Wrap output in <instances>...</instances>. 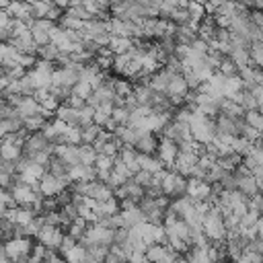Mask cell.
<instances>
[{"instance_id": "obj_1", "label": "cell", "mask_w": 263, "mask_h": 263, "mask_svg": "<svg viewBox=\"0 0 263 263\" xmlns=\"http://www.w3.org/2000/svg\"><path fill=\"white\" fill-rule=\"evenodd\" d=\"M201 232L205 234V238L210 242H222L226 240V228H224V222H222V214L220 210L214 205L201 220Z\"/></svg>"}, {"instance_id": "obj_2", "label": "cell", "mask_w": 263, "mask_h": 263, "mask_svg": "<svg viewBox=\"0 0 263 263\" xmlns=\"http://www.w3.org/2000/svg\"><path fill=\"white\" fill-rule=\"evenodd\" d=\"M160 189H162V195L166 197H181L185 195V189H187V177L175 173L173 168H164L160 171Z\"/></svg>"}, {"instance_id": "obj_3", "label": "cell", "mask_w": 263, "mask_h": 263, "mask_svg": "<svg viewBox=\"0 0 263 263\" xmlns=\"http://www.w3.org/2000/svg\"><path fill=\"white\" fill-rule=\"evenodd\" d=\"M31 247H33V238H29V236H14L10 240H4L2 253H4V257L8 261H16L21 257H29Z\"/></svg>"}, {"instance_id": "obj_4", "label": "cell", "mask_w": 263, "mask_h": 263, "mask_svg": "<svg viewBox=\"0 0 263 263\" xmlns=\"http://www.w3.org/2000/svg\"><path fill=\"white\" fill-rule=\"evenodd\" d=\"M68 187H70V181H68V179H58V177L49 175L47 171H45V175L39 179V185H37V189H39V193H41L43 197H55V195H60L62 191H66Z\"/></svg>"}, {"instance_id": "obj_5", "label": "cell", "mask_w": 263, "mask_h": 263, "mask_svg": "<svg viewBox=\"0 0 263 263\" xmlns=\"http://www.w3.org/2000/svg\"><path fill=\"white\" fill-rule=\"evenodd\" d=\"M62 238H64L62 228H60V226H49V224H43V226L39 228V232L35 234V240L41 242L43 247H47L49 251H58Z\"/></svg>"}, {"instance_id": "obj_6", "label": "cell", "mask_w": 263, "mask_h": 263, "mask_svg": "<svg viewBox=\"0 0 263 263\" xmlns=\"http://www.w3.org/2000/svg\"><path fill=\"white\" fill-rule=\"evenodd\" d=\"M185 195L191 197L193 201H208L212 197V185L203 179H193L189 177L187 179V189H185Z\"/></svg>"}, {"instance_id": "obj_7", "label": "cell", "mask_w": 263, "mask_h": 263, "mask_svg": "<svg viewBox=\"0 0 263 263\" xmlns=\"http://www.w3.org/2000/svg\"><path fill=\"white\" fill-rule=\"evenodd\" d=\"M156 154H158V160L166 166V168H173L175 164V158L179 154V146L173 142V140H166V138H160L158 140V148H156Z\"/></svg>"}, {"instance_id": "obj_8", "label": "cell", "mask_w": 263, "mask_h": 263, "mask_svg": "<svg viewBox=\"0 0 263 263\" xmlns=\"http://www.w3.org/2000/svg\"><path fill=\"white\" fill-rule=\"evenodd\" d=\"M78 72L74 68H53L51 72V86H74L78 82Z\"/></svg>"}, {"instance_id": "obj_9", "label": "cell", "mask_w": 263, "mask_h": 263, "mask_svg": "<svg viewBox=\"0 0 263 263\" xmlns=\"http://www.w3.org/2000/svg\"><path fill=\"white\" fill-rule=\"evenodd\" d=\"M53 154L60 156L68 166H76V164H80V152H78V146L58 144V146L53 148Z\"/></svg>"}, {"instance_id": "obj_10", "label": "cell", "mask_w": 263, "mask_h": 263, "mask_svg": "<svg viewBox=\"0 0 263 263\" xmlns=\"http://www.w3.org/2000/svg\"><path fill=\"white\" fill-rule=\"evenodd\" d=\"M8 16L10 18H16V21H23V23H29L33 18V8H31V2H10L8 8H6Z\"/></svg>"}, {"instance_id": "obj_11", "label": "cell", "mask_w": 263, "mask_h": 263, "mask_svg": "<svg viewBox=\"0 0 263 263\" xmlns=\"http://www.w3.org/2000/svg\"><path fill=\"white\" fill-rule=\"evenodd\" d=\"M173 74H175V72H171V70H166V68H160L156 74L150 76V82H148L150 88L156 90V92H164V95H166V88H168V82H171Z\"/></svg>"}, {"instance_id": "obj_12", "label": "cell", "mask_w": 263, "mask_h": 263, "mask_svg": "<svg viewBox=\"0 0 263 263\" xmlns=\"http://www.w3.org/2000/svg\"><path fill=\"white\" fill-rule=\"evenodd\" d=\"M134 148L138 150V154H154L156 148H158V138H156V134H150V132H148V134L138 136Z\"/></svg>"}, {"instance_id": "obj_13", "label": "cell", "mask_w": 263, "mask_h": 263, "mask_svg": "<svg viewBox=\"0 0 263 263\" xmlns=\"http://www.w3.org/2000/svg\"><path fill=\"white\" fill-rule=\"evenodd\" d=\"M187 95H189V86H187L183 74L181 72L173 74V78L168 82V88H166V97H181V99H185Z\"/></svg>"}, {"instance_id": "obj_14", "label": "cell", "mask_w": 263, "mask_h": 263, "mask_svg": "<svg viewBox=\"0 0 263 263\" xmlns=\"http://www.w3.org/2000/svg\"><path fill=\"white\" fill-rule=\"evenodd\" d=\"M119 218H121V226L123 228H132V226H136L140 222H146L144 220V214H142V210L138 205H132L127 210H121L119 212Z\"/></svg>"}, {"instance_id": "obj_15", "label": "cell", "mask_w": 263, "mask_h": 263, "mask_svg": "<svg viewBox=\"0 0 263 263\" xmlns=\"http://www.w3.org/2000/svg\"><path fill=\"white\" fill-rule=\"evenodd\" d=\"M138 166H140L142 171L152 173V175H156V173H160V171L166 168V166L158 160V156H154V154H138Z\"/></svg>"}, {"instance_id": "obj_16", "label": "cell", "mask_w": 263, "mask_h": 263, "mask_svg": "<svg viewBox=\"0 0 263 263\" xmlns=\"http://www.w3.org/2000/svg\"><path fill=\"white\" fill-rule=\"evenodd\" d=\"M45 171L49 173V175H53V177H58V179H68V171H70V166L60 158V156H55V154H51V158H49V162L45 164Z\"/></svg>"}, {"instance_id": "obj_17", "label": "cell", "mask_w": 263, "mask_h": 263, "mask_svg": "<svg viewBox=\"0 0 263 263\" xmlns=\"http://www.w3.org/2000/svg\"><path fill=\"white\" fill-rule=\"evenodd\" d=\"M117 158H121L127 164V168L132 171V175H136L140 171V166H138V150L134 146H121Z\"/></svg>"}, {"instance_id": "obj_18", "label": "cell", "mask_w": 263, "mask_h": 263, "mask_svg": "<svg viewBox=\"0 0 263 263\" xmlns=\"http://www.w3.org/2000/svg\"><path fill=\"white\" fill-rule=\"evenodd\" d=\"M53 115H55L58 119H62L64 123H68L70 127H78V109H72V107H68V105H60Z\"/></svg>"}, {"instance_id": "obj_19", "label": "cell", "mask_w": 263, "mask_h": 263, "mask_svg": "<svg viewBox=\"0 0 263 263\" xmlns=\"http://www.w3.org/2000/svg\"><path fill=\"white\" fill-rule=\"evenodd\" d=\"M136 45V41L134 39H125V37H111V41H109V49L113 51V55H121V53H127L132 47Z\"/></svg>"}, {"instance_id": "obj_20", "label": "cell", "mask_w": 263, "mask_h": 263, "mask_svg": "<svg viewBox=\"0 0 263 263\" xmlns=\"http://www.w3.org/2000/svg\"><path fill=\"white\" fill-rule=\"evenodd\" d=\"M220 113H224V115H228V117H232V119H245V113H247V111H245L238 103H234L232 99H224Z\"/></svg>"}, {"instance_id": "obj_21", "label": "cell", "mask_w": 263, "mask_h": 263, "mask_svg": "<svg viewBox=\"0 0 263 263\" xmlns=\"http://www.w3.org/2000/svg\"><path fill=\"white\" fill-rule=\"evenodd\" d=\"M64 261L66 263H88V253L80 242H76V247L64 255Z\"/></svg>"}, {"instance_id": "obj_22", "label": "cell", "mask_w": 263, "mask_h": 263, "mask_svg": "<svg viewBox=\"0 0 263 263\" xmlns=\"http://www.w3.org/2000/svg\"><path fill=\"white\" fill-rule=\"evenodd\" d=\"M53 6H55L53 0H37V2H31L33 18H47Z\"/></svg>"}, {"instance_id": "obj_23", "label": "cell", "mask_w": 263, "mask_h": 263, "mask_svg": "<svg viewBox=\"0 0 263 263\" xmlns=\"http://www.w3.org/2000/svg\"><path fill=\"white\" fill-rule=\"evenodd\" d=\"M37 55H39V60H45V62H49V64L55 66V62L60 58V49L53 43H47L43 47H37Z\"/></svg>"}, {"instance_id": "obj_24", "label": "cell", "mask_w": 263, "mask_h": 263, "mask_svg": "<svg viewBox=\"0 0 263 263\" xmlns=\"http://www.w3.org/2000/svg\"><path fill=\"white\" fill-rule=\"evenodd\" d=\"M101 129H103V127H99V125H95V123H90V125H86V127H80V138H82V144L92 146V142L99 138Z\"/></svg>"}, {"instance_id": "obj_25", "label": "cell", "mask_w": 263, "mask_h": 263, "mask_svg": "<svg viewBox=\"0 0 263 263\" xmlns=\"http://www.w3.org/2000/svg\"><path fill=\"white\" fill-rule=\"evenodd\" d=\"M78 152H80V164H95V160L99 156L97 150L92 146H88V144H80Z\"/></svg>"}, {"instance_id": "obj_26", "label": "cell", "mask_w": 263, "mask_h": 263, "mask_svg": "<svg viewBox=\"0 0 263 263\" xmlns=\"http://www.w3.org/2000/svg\"><path fill=\"white\" fill-rule=\"evenodd\" d=\"M245 123L251 125V127H255V129L261 132V136H263V115H261L257 109L245 113Z\"/></svg>"}, {"instance_id": "obj_27", "label": "cell", "mask_w": 263, "mask_h": 263, "mask_svg": "<svg viewBox=\"0 0 263 263\" xmlns=\"http://www.w3.org/2000/svg\"><path fill=\"white\" fill-rule=\"evenodd\" d=\"M249 55H251L253 66L263 68V43H261V41H253V43H251V47H249Z\"/></svg>"}, {"instance_id": "obj_28", "label": "cell", "mask_w": 263, "mask_h": 263, "mask_svg": "<svg viewBox=\"0 0 263 263\" xmlns=\"http://www.w3.org/2000/svg\"><path fill=\"white\" fill-rule=\"evenodd\" d=\"M111 119L115 121V125H127L129 123V109H125L123 105L119 107H113V113H111Z\"/></svg>"}, {"instance_id": "obj_29", "label": "cell", "mask_w": 263, "mask_h": 263, "mask_svg": "<svg viewBox=\"0 0 263 263\" xmlns=\"http://www.w3.org/2000/svg\"><path fill=\"white\" fill-rule=\"evenodd\" d=\"M68 16H74V18H78V21H92V16L88 14V10L84 8V4H78V6H68V10H64Z\"/></svg>"}, {"instance_id": "obj_30", "label": "cell", "mask_w": 263, "mask_h": 263, "mask_svg": "<svg viewBox=\"0 0 263 263\" xmlns=\"http://www.w3.org/2000/svg\"><path fill=\"white\" fill-rule=\"evenodd\" d=\"M92 115H95V109L84 105L82 109H78V127H86L92 123Z\"/></svg>"}, {"instance_id": "obj_31", "label": "cell", "mask_w": 263, "mask_h": 263, "mask_svg": "<svg viewBox=\"0 0 263 263\" xmlns=\"http://www.w3.org/2000/svg\"><path fill=\"white\" fill-rule=\"evenodd\" d=\"M216 72H220L222 76H236V74H238V68H236V66H234V62L226 55V58L222 60V64L218 66V70H216Z\"/></svg>"}, {"instance_id": "obj_32", "label": "cell", "mask_w": 263, "mask_h": 263, "mask_svg": "<svg viewBox=\"0 0 263 263\" xmlns=\"http://www.w3.org/2000/svg\"><path fill=\"white\" fill-rule=\"evenodd\" d=\"M72 92L76 95V97H80V99H88L90 95H92V86L88 84V82H84V80H78L74 86H72Z\"/></svg>"}, {"instance_id": "obj_33", "label": "cell", "mask_w": 263, "mask_h": 263, "mask_svg": "<svg viewBox=\"0 0 263 263\" xmlns=\"http://www.w3.org/2000/svg\"><path fill=\"white\" fill-rule=\"evenodd\" d=\"M64 144H70V146H80V144H82V138H80V127H68L66 136H64Z\"/></svg>"}, {"instance_id": "obj_34", "label": "cell", "mask_w": 263, "mask_h": 263, "mask_svg": "<svg viewBox=\"0 0 263 263\" xmlns=\"http://www.w3.org/2000/svg\"><path fill=\"white\" fill-rule=\"evenodd\" d=\"M152 177H154L152 173H148V171H142V168H140L132 179H134V183H138L140 187L148 189V187H150V183H152Z\"/></svg>"}, {"instance_id": "obj_35", "label": "cell", "mask_w": 263, "mask_h": 263, "mask_svg": "<svg viewBox=\"0 0 263 263\" xmlns=\"http://www.w3.org/2000/svg\"><path fill=\"white\" fill-rule=\"evenodd\" d=\"M29 31H31V37H33V41H35V45H37V47H43V45L51 43V41H49V33H47V31H39V29H29Z\"/></svg>"}, {"instance_id": "obj_36", "label": "cell", "mask_w": 263, "mask_h": 263, "mask_svg": "<svg viewBox=\"0 0 263 263\" xmlns=\"http://www.w3.org/2000/svg\"><path fill=\"white\" fill-rule=\"evenodd\" d=\"M111 171H113V173H117V175H121L123 179H132V177H134V175H132V171L127 168V164H125L121 158H115V160H113V168H111Z\"/></svg>"}, {"instance_id": "obj_37", "label": "cell", "mask_w": 263, "mask_h": 263, "mask_svg": "<svg viewBox=\"0 0 263 263\" xmlns=\"http://www.w3.org/2000/svg\"><path fill=\"white\" fill-rule=\"evenodd\" d=\"M249 210H253L259 218L263 216V193H257V195L249 197Z\"/></svg>"}, {"instance_id": "obj_38", "label": "cell", "mask_w": 263, "mask_h": 263, "mask_svg": "<svg viewBox=\"0 0 263 263\" xmlns=\"http://www.w3.org/2000/svg\"><path fill=\"white\" fill-rule=\"evenodd\" d=\"M113 160H115V158H109V156H105V154H99L92 166H95L97 171H111V168H113Z\"/></svg>"}, {"instance_id": "obj_39", "label": "cell", "mask_w": 263, "mask_h": 263, "mask_svg": "<svg viewBox=\"0 0 263 263\" xmlns=\"http://www.w3.org/2000/svg\"><path fill=\"white\" fill-rule=\"evenodd\" d=\"M76 242H78L76 238H72L70 234H64V238H62V242H60V247H58V253L64 257L68 251H72V249L76 247Z\"/></svg>"}, {"instance_id": "obj_40", "label": "cell", "mask_w": 263, "mask_h": 263, "mask_svg": "<svg viewBox=\"0 0 263 263\" xmlns=\"http://www.w3.org/2000/svg\"><path fill=\"white\" fill-rule=\"evenodd\" d=\"M259 220V216L253 212V210H249L242 218H240V222H238V228H249V226H255V222Z\"/></svg>"}, {"instance_id": "obj_41", "label": "cell", "mask_w": 263, "mask_h": 263, "mask_svg": "<svg viewBox=\"0 0 263 263\" xmlns=\"http://www.w3.org/2000/svg\"><path fill=\"white\" fill-rule=\"evenodd\" d=\"M62 105H68V107H72V109H82L84 105H86V101L84 99H80V97H76L74 92L70 95V99L66 101V103H62Z\"/></svg>"}, {"instance_id": "obj_42", "label": "cell", "mask_w": 263, "mask_h": 263, "mask_svg": "<svg viewBox=\"0 0 263 263\" xmlns=\"http://www.w3.org/2000/svg\"><path fill=\"white\" fill-rule=\"evenodd\" d=\"M127 263H150L146 259V253H140V251H132V255L127 257Z\"/></svg>"}, {"instance_id": "obj_43", "label": "cell", "mask_w": 263, "mask_h": 263, "mask_svg": "<svg viewBox=\"0 0 263 263\" xmlns=\"http://www.w3.org/2000/svg\"><path fill=\"white\" fill-rule=\"evenodd\" d=\"M162 4H166L171 8H187L189 0H162Z\"/></svg>"}, {"instance_id": "obj_44", "label": "cell", "mask_w": 263, "mask_h": 263, "mask_svg": "<svg viewBox=\"0 0 263 263\" xmlns=\"http://www.w3.org/2000/svg\"><path fill=\"white\" fill-rule=\"evenodd\" d=\"M10 25V16L6 12V8H0V29H8Z\"/></svg>"}, {"instance_id": "obj_45", "label": "cell", "mask_w": 263, "mask_h": 263, "mask_svg": "<svg viewBox=\"0 0 263 263\" xmlns=\"http://www.w3.org/2000/svg\"><path fill=\"white\" fill-rule=\"evenodd\" d=\"M136 2H138L140 6H144V8H158L162 0H136Z\"/></svg>"}, {"instance_id": "obj_46", "label": "cell", "mask_w": 263, "mask_h": 263, "mask_svg": "<svg viewBox=\"0 0 263 263\" xmlns=\"http://www.w3.org/2000/svg\"><path fill=\"white\" fill-rule=\"evenodd\" d=\"M53 4H55L60 10H68V6H70V0H53Z\"/></svg>"}, {"instance_id": "obj_47", "label": "cell", "mask_w": 263, "mask_h": 263, "mask_svg": "<svg viewBox=\"0 0 263 263\" xmlns=\"http://www.w3.org/2000/svg\"><path fill=\"white\" fill-rule=\"evenodd\" d=\"M236 263H251V261H249V259H247V255H245V253H242V257H240V259H238V261H236Z\"/></svg>"}, {"instance_id": "obj_48", "label": "cell", "mask_w": 263, "mask_h": 263, "mask_svg": "<svg viewBox=\"0 0 263 263\" xmlns=\"http://www.w3.org/2000/svg\"><path fill=\"white\" fill-rule=\"evenodd\" d=\"M2 74H4V68H2V64H0V76H2Z\"/></svg>"}, {"instance_id": "obj_49", "label": "cell", "mask_w": 263, "mask_h": 263, "mask_svg": "<svg viewBox=\"0 0 263 263\" xmlns=\"http://www.w3.org/2000/svg\"><path fill=\"white\" fill-rule=\"evenodd\" d=\"M228 2H240V0H228Z\"/></svg>"}]
</instances>
